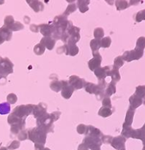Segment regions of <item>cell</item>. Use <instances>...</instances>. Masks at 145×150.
<instances>
[{"instance_id":"cell-1","label":"cell","mask_w":145,"mask_h":150,"mask_svg":"<svg viewBox=\"0 0 145 150\" xmlns=\"http://www.w3.org/2000/svg\"><path fill=\"white\" fill-rule=\"evenodd\" d=\"M10 106L7 103H3L0 104V114H7L10 112Z\"/></svg>"},{"instance_id":"cell-2","label":"cell","mask_w":145,"mask_h":150,"mask_svg":"<svg viewBox=\"0 0 145 150\" xmlns=\"http://www.w3.org/2000/svg\"><path fill=\"white\" fill-rule=\"evenodd\" d=\"M41 43L44 44L46 47L47 45H50V46H51V48H52L53 45H54V41L53 40L50 39V38H45V39L43 38V39L42 40V41H41Z\"/></svg>"},{"instance_id":"cell-3","label":"cell","mask_w":145,"mask_h":150,"mask_svg":"<svg viewBox=\"0 0 145 150\" xmlns=\"http://www.w3.org/2000/svg\"><path fill=\"white\" fill-rule=\"evenodd\" d=\"M37 48H39V46H38V45H37L36 47H35V51H36V52L35 53H37L38 52V51L37 49ZM43 51H44V49H40V54H42V53H43Z\"/></svg>"}]
</instances>
